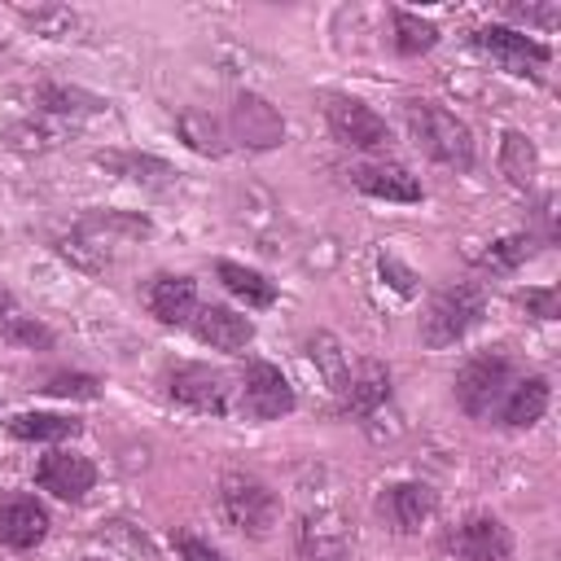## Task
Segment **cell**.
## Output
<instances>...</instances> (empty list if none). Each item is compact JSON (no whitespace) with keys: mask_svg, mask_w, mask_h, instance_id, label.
<instances>
[{"mask_svg":"<svg viewBox=\"0 0 561 561\" xmlns=\"http://www.w3.org/2000/svg\"><path fill=\"white\" fill-rule=\"evenodd\" d=\"M18 311V302H13V294H9V285H0V324L9 320Z\"/></svg>","mask_w":561,"mask_h":561,"instance_id":"cell-36","label":"cell"},{"mask_svg":"<svg viewBox=\"0 0 561 561\" xmlns=\"http://www.w3.org/2000/svg\"><path fill=\"white\" fill-rule=\"evenodd\" d=\"M219 508L237 530H245L254 539L272 535L280 522V495L259 473H245V469H228L219 478Z\"/></svg>","mask_w":561,"mask_h":561,"instance_id":"cell-2","label":"cell"},{"mask_svg":"<svg viewBox=\"0 0 561 561\" xmlns=\"http://www.w3.org/2000/svg\"><path fill=\"white\" fill-rule=\"evenodd\" d=\"M482 311H486L482 289H478L473 280H456V285L438 289L434 302L425 307V316H421V342H425L430 351L456 346L469 329H478Z\"/></svg>","mask_w":561,"mask_h":561,"instance_id":"cell-3","label":"cell"},{"mask_svg":"<svg viewBox=\"0 0 561 561\" xmlns=\"http://www.w3.org/2000/svg\"><path fill=\"white\" fill-rule=\"evenodd\" d=\"M377 267H381V276H390V285H394L399 294H412V289H416V276H412V272H408L399 259L381 254V263H377Z\"/></svg>","mask_w":561,"mask_h":561,"instance_id":"cell-35","label":"cell"},{"mask_svg":"<svg viewBox=\"0 0 561 561\" xmlns=\"http://www.w3.org/2000/svg\"><path fill=\"white\" fill-rule=\"evenodd\" d=\"M39 35H48V39H66L75 26H79V18L66 9V4H35V9H18Z\"/></svg>","mask_w":561,"mask_h":561,"instance_id":"cell-30","label":"cell"},{"mask_svg":"<svg viewBox=\"0 0 561 561\" xmlns=\"http://www.w3.org/2000/svg\"><path fill=\"white\" fill-rule=\"evenodd\" d=\"M153 232V224L145 215H127V210H92L79 224V237H88L96 250L114 245V241H145Z\"/></svg>","mask_w":561,"mask_h":561,"instance_id":"cell-18","label":"cell"},{"mask_svg":"<svg viewBox=\"0 0 561 561\" xmlns=\"http://www.w3.org/2000/svg\"><path fill=\"white\" fill-rule=\"evenodd\" d=\"M31 101L44 110V114H70V118H79V114H101L110 101L105 96H96V92H88V88H75V83H39L35 92H31Z\"/></svg>","mask_w":561,"mask_h":561,"instance_id":"cell-21","label":"cell"},{"mask_svg":"<svg viewBox=\"0 0 561 561\" xmlns=\"http://www.w3.org/2000/svg\"><path fill=\"white\" fill-rule=\"evenodd\" d=\"M307 359H311L316 373L329 381V390L342 399L346 386H351V368H346V355H342L337 337H333V333H316V337H307Z\"/></svg>","mask_w":561,"mask_h":561,"instance_id":"cell-24","label":"cell"},{"mask_svg":"<svg viewBox=\"0 0 561 561\" xmlns=\"http://www.w3.org/2000/svg\"><path fill=\"white\" fill-rule=\"evenodd\" d=\"M500 171H504L508 184H517V188H530V184H535L539 153H535L530 136H522V131H504V136H500Z\"/></svg>","mask_w":561,"mask_h":561,"instance_id":"cell-23","label":"cell"},{"mask_svg":"<svg viewBox=\"0 0 561 561\" xmlns=\"http://www.w3.org/2000/svg\"><path fill=\"white\" fill-rule=\"evenodd\" d=\"M145 307H149L162 324H188L193 311H197V285H193V276L158 272V276L145 285Z\"/></svg>","mask_w":561,"mask_h":561,"instance_id":"cell-16","label":"cell"},{"mask_svg":"<svg viewBox=\"0 0 561 561\" xmlns=\"http://www.w3.org/2000/svg\"><path fill=\"white\" fill-rule=\"evenodd\" d=\"M167 394L193 412H210V416L228 412V377L210 364H175L167 373Z\"/></svg>","mask_w":561,"mask_h":561,"instance_id":"cell-8","label":"cell"},{"mask_svg":"<svg viewBox=\"0 0 561 561\" xmlns=\"http://www.w3.org/2000/svg\"><path fill=\"white\" fill-rule=\"evenodd\" d=\"M456 561H513V535L491 513H469L447 539Z\"/></svg>","mask_w":561,"mask_h":561,"instance_id":"cell-9","label":"cell"},{"mask_svg":"<svg viewBox=\"0 0 561 561\" xmlns=\"http://www.w3.org/2000/svg\"><path fill=\"white\" fill-rule=\"evenodd\" d=\"M386 399H390V368L377 364V359H364L337 403H342V412H351V416H373Z\"/></svg>","mask_w":561,"mask_h":561,"instance_id":"cell-19","label":"cell"},{"mask_svg":"<svg viewBox=\"0 0 561 561\" xmlns=\"http://www.w3.org/2000/svg\"><path fill=\"white\" fill-rule=\"evenodd\" d=\"M513 18L530 22V26H557L561 22V9L557 4H508Z\"/></svg>","mask_w":561,"mask_h":561,"instance_id":"cell-34","label":"cell"},{"mask_svg":"<svg viewBox=\"0 0 561 561\" xmlns=\"http://www.w3.org/2000/svg\"><path fill=\"white\" fill-rule=\"evenodd\" d=\"M517 302H522L526 316H535V320H557V316H561V289H557V285L526 289V294H517Z\"/></svg>","mask_w":561,"mask_h":561,"instance_id":"cell-32","label":"cell"},{"mask_svg":"<svg viewBox=\"0 0 561 561\" xmlns=\"http://www.w3.org/2000/svg\"><path fill=\"white\" fill-rule=\"evenodd\" d=\"M0 53H4V44H0Z\"/></svg>","mask_w":561,"mask_h":561,"instance_id":"cell-37","label":"cell"},{"mask_svg":"<svg viewBox=\"0 0 561 561\" xmlns=\"http://www.w3.org/2000/svg\"><path fill=\"white\" fill-rule=\"evenodd\" d=\"M390 26H394V48H399L403 57H421V53H430V48L438 44V26H434L430 18L408 13V9H394V13H390Z\"/></svg>","mask_w":561,"mask_h":561,"instance_id":"cell-25","label":"cell"},{"mask_svg":"<svg viewBox=\"0 0 561 561\" xmlns=\"http://www.w3.org/2000/svg\"><path fill=\"white\" fill-rule=\"evenodd\" d=\"M0 337H9V342H18V346H31V351H48V346H53V329L39 324L35 316H18V311L0 324Z\"/></svg>","mask_w":561,"mask_h":561,"instance_id":"cell-31","label":"cell"},{"mask_svg":"<svg viewBox=\"0 0 561 561\" xmlns=\"http://www.w3.org/2000/svg\"><path fill=\"white\" fill-rule=\"evenodd\" d=\"M324 118H329L333 140L346 149H386V140H390L386 118L373 105H364L359 96H329Z\"/></svg>","mask_w":561,"mask_h":561,"instance_id":"cell-6","label":"cell"},{"mask_svg":"<svg viewBox=\"0 0 561 561\" xmlns=\"http://www.w3.org/2000/svg\"><path fill=\"white\" fill-rule=\"evenodd\" d=\"M517 381V368H513V355L508 351H482V355H473L460 373H456V403L469 412V416H478V421H486V416H495V408H500V399L508 394V386Z\"/></svg>","mask_w":561,"mask_h":561,"instance_id":"cell-4","label":"cell"},{"mask_svg":"<svg viewBox=\"0 0 561 561\" xmlns=\"http://www.w3.org/2000/svg\"><path fill=\"white\" fill-rule=\"evenodd\" d=\"M175 548H180V561H228L210 539L188 535V530H180V535H175Z\"/></svg>","mask_w":561,"mask_h":561,"instance_id":"cell-33","label":"cell"},{"mask_svg":"<svg viewBox=\"0 0 561 561\" xmlns=\"http://www.w3.org/2000/svg\"><path fill=\"white\" fill-rule=\"evenodd\" d=\"M35 482H39L48 495H57V500L79 504V500L96 486V465H92L88 456H79V451H48V456L35 465Z\"/></svg>","mask_w":561,"mask_h":561,"instance_id":"cell-11","label":"cell"},{"mask_svg":"<svg viewBox=\"0 0 561 561\" xmlns=\"http://www.w3.org/2000/svg\"><path fill=\"white\" fill-rule=\"evenodd\" d=\"M96 162L110 167V171H118L123 180H136V184H167L175 175L162 158H149V153H101Z\"/></svg>","mask_w":561,"mask_h":561,"instance_id":"cell-26","label":"cell"},{"mask_svg":"<svg viewBox=\"0 0 561 561\" xmlns=\"http://www.w3.org/2000/svg\"><path fill=\"white\" fill-rule=\"evenodd\" d=\"M237 390H241V412L254 416V421H280L298 403L289 377L276 364H267V359H250L241 368V386Z\"/></svg>","mask_w":561,"mask_h":561,"instance_id":"cell-5","label":"cell"},{"mask_svg":"<svg viewBox=\"0 0 561 561\" xmlns=\"http://www.w3.org/2000/svg\"><path fill=\"white\" fill-rule=\"evenodd\" d=\"M473 44H478L482 53H491V57H495L504 70H513V75H539V70L552 61L548 44L535 39V35H526V31H517V26H478V31H473Z\"/></svg>","mask_w":561,"mask_h":561,"instance_id":"cell-7","label":"cell"},{"mask_svg":"<svg viewBox=\"0 0 561 561\" xmlns=\"http://www.w3.org/2000/svg\"><path fill=\"white\" fill-rule=\"evenodd\" d=\"M175 127H180V136H184L197 153H210V158L224 153V131H219V123H215L206 110H180Z\"/></svg>","mask_w":561,"mask_h":561,"instance_id":"cell-27","label":"cell"},{"mask_svg":"<svg viewBox=\"0 0 561 561\" xmlns=\"http://www.w3.org/2000/svg\"><path fill=\"white\" fill-rule=\"evenodd\" d=\"M48 526H53V522H48V508H44L35 495H26V491L0 495V543H4V548L26 552V548L44 543Z\"/></svg>","mask_w":561,"mask_h":561,"instance_id":"cell-12","label":"cell"},{"mask_svg":"<svg viewBox=\"0 0 561 561\" xmlns=\"http://www.w3.org/2000/svg\"><path fill=\"white\" fill-rule=\"evenodd\" d=\"M215 276H219L224 289H228L232 298H241L245 307H272V302H276V280H267L259 267L219 259V263H215Z\"/></svg>","mask_w":561,"mask_h":561,"instance_id":"cell-20","label":"cell"},{"mask_svg":"<svg viewBox=\"0 0 561 561\" xmlns=\"http://www.w3.org/2000/svg\"><path fill=\"white\" fill-rule=\"evenodd\" d=\"M377 508H381V517H386L390 530L412 535V530H421V526L434 517L438 495H434V486H425V482H394V486L381 491Z\"/></svg>","mask_w":561,"mask_h":561,"instance_id":"cell-14","label":"cell"},{"mask_svg":"<svg viewBox=\"0 0 561 561\" xmlns=\"http://www.w3.org/2000/svg\"><path fill=\"white\" fill-rule=\"evenodd\" d=\"M351 184L368 197L381 202H421V180L403 167V162H355L351 167Z\"/></svg>","mask_w":561,"mask_h":561,"instance_id":"cell-15","label":"cell"},{"mask_svg":"<svg viewBox=\"0 0 561 561\" xmlns=\"http://www.w3.org/2000/svg\"><path fill=\"white\" fill-rule=\"evenodd\" d=\"M228 127H232V136H237L245 149H276V145H285V118H280V110H276L267 96H259V92H237Z\"/></svg>","mask_w":561,"mask_h":561,"instance_id":"cell-10","label":"cell"},{"mask_svg":"<svg viewBox=\"0 0 561 561\" xmlns=\"http://www.w3.org/2000/svg\"><path fill=\"white\" fill-rule=\"evenodd\" d=\"M548 399H552L548 377L530 373V377H517V381L508 386V394L500 399L495 416H500V425H508V430H526V425H535V421L548 412Z\"/></svg>","mask_w":561,"mask_h":561,"instance_id":"cell-17","label":"cell"},{"mask_svg":"<svg viewBox=\"0 0 561 561\" xmlns=\"http://www.w3.org/2000/svg\"><path fill=\"white\" fill-rule=\"evenodd\" d=\"M44 394H57V399H96L101 394V381L92 373H75V368H57L44 377L39 386Z\"/></svg>","mask_w":561,"mask_h":561,"instance_id":"cell-29","label":"cell"},{"mask_svg":"<svg viewBox=\"0 0 561 561\" xmlns=\"http://www.w3.org/2000/svg\"><path fill=\"white\" fill-rule=\"evenodd\" d=\"M530 254H535V237H530V232H508V237L491 241V250L482 254V263H486L491 272H517Z\"/></svg>","mask_w":561,"mask_h":561,"instance_id":"cell-28","label":"cell"},{"mask_svg":"<svg viewBox=\"0 0 561 561\" xmlns=\"http://www.w3.org/2000/svg\"><path fill=\"white\" fill-rule=\"evenodd\" d=\"M83 430L79 416H61V412H18L9 421V434L22 443H66Z\"/></svg>","mask_w":561,"mask_h":561,"instance_id":"cell-22","label":"cell"},{"mask_svg":"<svg viewBox=\"0 0 561 561\" xmlns=\"http://www.w3.org/2000/svg\"><path fill=\"white\" fill-rule=\"evenodd\" d=\"M188 324H193L197 342H206L210 351H228V355H237V351H245V346L254 342V320L241 316V311H232V307H224V302H206V307H197Z\"/></svg>","mask_w":561,"mask_h":561,"instance_id":"cell-13","label":"cell"},{"mask_svg":"<svg viewBox=\"0 0 561 561\" xmlns=\"http://www.w3.org/2000/svg\"><path fill=\"white\" fill-rule=\"evenodd\" d=\"M403 118H408V131L416 140V149L451 171H469L473 167V131L443 105L434 101H408L403 105Z\"/></svg>","mask_w":561,"mask_h":561,"instance_id":"cell-1","label":"cell"}]
</instances>
